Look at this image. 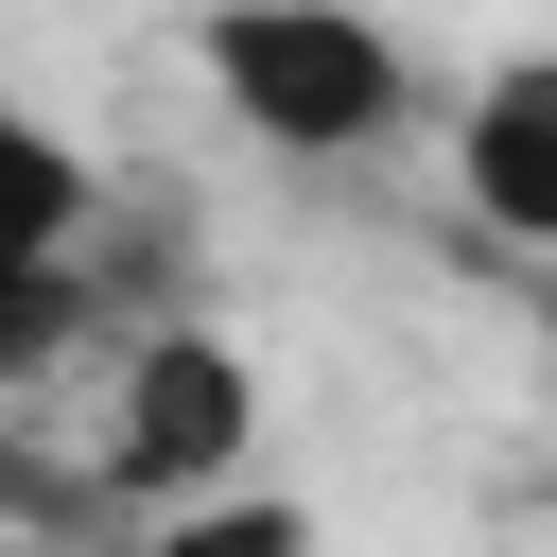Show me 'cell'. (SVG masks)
Here are the masks:
<instances>
[{
  "label": "cell",
  "instance_id": "obj_1",
  "mask_svg": "<svg viewBox=\"0 0 557 557\" xmlns=\"http://www.w3.org/2000/svg\"><path fill=\"white\" fill-rule=\"evenodd\" d=\"M191 87L226 104V139L296 174H348L400 122H435V70L383 0H191Z\"/></svg>",
  "mask_w": 557,
  "mask_h": 557
},
{
  "label": "cell",
  "instance_id": "obj_2",
  "mask_svg": "<svg viewBox=\"0 0 557 557\" xmlns=\"http://www.w3.org/2000/svg\"><path fill=\"white\" fill-rule=\"evenodd\" d=\"M122 191H104V157L52 122V104H17L0 87V400H35L104 313H122Z\"/></svg>",
  "mask_w": 557,
  "mask_h": 557
},
{
  "label": "cell",
  "instance_id": "obj_3",
  "mask_svg": "<svg viewBox=\"0 0 557 557\" xmlns=\"http://www.w3.org/2000/svg\"><path fill=\"white\" fill-rule=\"evenodd\" d=\"M244 435H261V366H244V331H209V313H139L122 331V366H104V435H87V505H191V487H226L244 470Z\"/></svg>",
  "mask_w": 557,
  "mask_h": 557
},
{
  "label": "cell",
  "instance_id": "obj_4",
  "mask_svg": "<svg viewBox=\"0 0 557 557\" xmlns=\"http://www.w3.org/2000/svg\"><path fill=\"white\" fill-rule=\"evenodd\" d=\"M435 157H453V209L505 261H557V52H487L435 104Z\"/></svg>",
  "mask_w": 557,
  "mask_h": 557
},
{
  "label": "cell",
  "instance_id": "obj_5",
  "mask_svg": "<svg viewBox=\"0 0 557 557\" xmlns=\"http://www.w3.org/2000/svg\"><path fill=\"white\" fill-rule=\"evenodd\" d=\"M104 557H313V505L261 487V470H226V487H191V505H139Z\"/></svg>",
  "mask_w": 557,
  "mask_h": 557
}]
</instances>
